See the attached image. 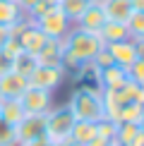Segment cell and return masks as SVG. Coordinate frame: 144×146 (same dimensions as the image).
<instances>
[{
    "instance_id": "obj_1",
    "label": "cell",
    "mask_w": 144,
    "mask_h": 146,
    "mask_svg": "<svg viewBox=\"0 0 144 146\" xmlns=\"http://www.w3.org/2000/svg\"><path fill=\"white\" fill-rule=\"evenodd\" d=\"M106 43L101 41L99 34L84 31V29H77L72 24V29L63 36V65L65 70H77L82 62H89L94 60V55L101 50Z\"/></svg>"
},
{
    "instance_id": "obj_2",
    "label": "cell",
    "mask_w": 144,
    "mask_h": 146,
    "mask_svg": "<svg viewBox=\"0 0 144 146\" xmlns=\"http://www.w3.org/2000/svg\"><path fill=\"white\" fill-rule=\"evenodd\" d=\"M67 110L75 115V120L99 122L101 117H106V115H103V98H101V89H99V86L79 84V86L70 94Z\"/></svg>"
},
{
    "instance_id": "obj_3",
    "label": "cell",
    "mask_w": 144,
    "mask_h": 146,
    "mask_svg": "<svg viewBox=\"0 0 144 146\" xmlns=\"http://www.w3.org/2000/svg\"><path fill=\"white\" fill-rule=\"evenodd\" d=\"M72 127H75V115L67 110V106L51 108L46 113V139L53 144L70 141Z\"/></svg>"
},
{
    "instance_id": "obj_4",
    "label": "cell",
    "mask_w": 144,
    "mask_h": 146,
    "mask_svg": "<svg viewBox=\"0 0 144 146\" xmlns=\"http://www.w3.org/2000/svg\"><path fill=\"white\" fill-rule=\"evenodd\" d=\"M22 110L24 115H46L53 108V91L39 89V86H29L19 96Z\"/></svg>"
},
{
    "instance_id": "obj_5",
    "label": "cell",
    "mask_w": 144,
    "mask_h": 146,
    "mask_svg": "<svg viewBox=\"0 0 144 146\" xmlns=\"http://www.w3.org/2000/svg\"><path fill=\"white\" fill-rule=\"evenodd\" d=\"M34 24H36V29H39L43 36H48V38H63V36L72 29L70 19L63 15V12H60L58 5H55L53 10H48L43 17H39Z\"/></svg>"
},
{
    "instance_id": "obj_6",
    "label": "cell",
    "mask_w": 144,
    "mask_h": 146,
    "mask_svg": "<svg viewBox=\"0 0 144 146\" xmlns=\"http://www.w3.org/2000/svg\"><path fill=\"white\" fill-rule=\"evenodd\" d=\"M17 146H27L46 137V115H24L22 122L15 127Z\"/></svg>"
},
{
    "instance_id": "obj_7",
    "label": "cell",
    "mask_w": 144,
    "mask_h": 146,
    "mask_svg": "<svg viewBox=\"0 0 144 146\" xmlns=\"http://www.w3.org/2000/svg\"><path fill=\"white\" fill-rule=\"evenodd\" d=\"M65 70L63 65H39L34 74L29 77V86H39L46 91H55L65 82Z\"/></svg>"
},
{
    "instance_id": "obj_8",
    "label": "cell",
    "mask_w": 144,
    "mask_h": 146,
    "mask_svg": "<svg viewBox=\"0 0 144 146\" xmlns=\"http://www.w3.org/2000/svg\"><path fill=\"white\" fill-rule=\"evenodd\" d=\"M103 24H106L103 10H101L99 0H91V5L82 12V17L75 22V27H77V29H84V31H91V34H99Z\"/></svg>"
},
{
    "instance_id": "obj_9",
    "label": "cell",
    "mask_w": 144,
    "mask_h": 146,
    "mask_svg": "<svg viewBox=\"0 0 144 146\" xmlns=\"http://www.w3.org/2000/svg\"><path fill=\"white\" fill-rule=\"evenodd\" d=\"M127 82H130L127 70H125V67H118V65H111V67L101 70V74H99V89H101V91L123 89Z\"/></svg>"
},
{
    "instance_id": "obj_10",
    "label": "cell",
    "mask_w": 144,
    "mask_h": 146,
    "mask_svg": "<svg viewBox=\"0 0 144 146\" xmlns=\"http://www.w3.org/2000/svg\"><path fill=\"white\" fill-rule=\"evenodd\" d=\"M106 50L111 53L113 58V65H118V67H125L127 70L132 62L137 60V53H135V41L127 38V41H118V43H108Z\"/></svg>"
},
{
    "instance_id": "obj_11",
    "label": "cell",
    "mask_w": 144,
    "mask_h": 146,
    "mask_svg": "<svg viewBox=\"0 0 144 146\" xmlns=\"http://www.w3.org/2000/svg\"><path fill=\"white\" fill-rule=\"evenodd\" d=\"M101 10H103L108 22H123L127 24V19L132 17V3L130 0H99Z\"/></svg>"
},
{
    "instance_id": "obj_12",
    "label": "cell",
    "mask_w": 144,
    "mask_h": 146,
    "mask_svg": "<svg viewBox=\"0 0 144 146\" xmlns=\"http://www.w3.org/2000/svg\"><path fill=\"white\" fill-rule=\"evenodd\" d=\"M27 89H29V79L17 74V72H7V74L0 77V94H3V98H19Z\"/></svg>"
},
{
    "instance_id": "obj_13",
    "label": "cell",
    "mask_w": 144,
    "mask_h": 146,
    "mask_svg": "<svg viewBox=\"0 0 144 146\" xmlns=\"http://www.w3.org/2000/svg\"><path fill=\"white\" fill-rule=\"evenodd\" d=\"M39 65H60L63 60V38H48L46 46L39 50Z\"/></svg>"
},
{
    "instance_id": "obj_14",
    "label": "cell",
    "mask_w": 144,
    "mask_h": 146,
    "mask_svg": "<svg viewBox=\"0 0 144 146\" xmlns=\"http://www.w3.org/2000/svg\"><path fill=\"white\" fill-rule=\"evenodd\" d=\"M101 41L108 46V43H118V41H127L130 38V31H127V24H123V22H108L101 27Z\"/></svg>"
},
{
    "instance_id": "obj_15",
    "label": "cell",
    "mask_w": 144,
    "mask_h": 146,
    "mask_svg": "<svg viewBox=\"0 0 144 146\" xmlns=\"http://www.w3.org/2000/svg\"><path fill=\"white\" fill-rule=\"evenodd\" d=\"M24 117V110H22V103L19 98H3L0 103V120L7 122L10 127H17Z\"/></svg>"
},
{
    "instance_id": "obj_16",
    "label": "cell",
    "mask_w": 144,
    "mask_h": 146,
    "mask_svg": "<svg viewBox=\"0 0 144 146\" xmlns=\"http://www.w3.org/2000/svg\"><path fill=\"white\" fill-rule=\"evenodd\" d=\"M96 137V122H89V120H75V127H72L70 141L77 146H87L91 139Z\"/></svg>"
},
{
    "instance_id": "obj_17",
    "label": "cell",
    "mask_w": 144,
    "mask_h": 146,
    "mask_svg": "<svg viewBox=\"0 0 144 146\" xmlns=\"http://www.w3.org/2000/svg\"><path fill=\"white\" fill-rule=\"evenodd\" d=\"M22 19H27V15L19 10V5H17L15 0H0V24H3V27L12 29Z\"/></svg>"
},
{
    "instance_id": "obj_18",
    "label": "cell",
    "mask_w": 144,
    "mask_h": 146,
    "mask_svg": "<svg viewBox=\"0 0 144 146\" xmlns=\"http://www.w3.org/2000/svg\"><path fill=\"white\" fill-rule=\"evenodd\" d=\"M39 67V60H36V55H29V53H19V55H15L12 58V72H17V74H22V77H31L34 74V70Z\"/></svg>"
},
{
    "instance_id": "obj_19",
    "label": "cell",
    "mask_w": 144,
    "mask_h": 146,
    "mask_svg": "<svg viewBox=\"0 0 144 146\" xmlns=\"http://www.w3.org/2000/svg\"><path fill=\"white\" fill-rule=\"evenodd\" d=\"M91 5V0H58V7L65 17L70 19V24H75L82 17V12Z\"/></svg>"
},
{
    "instance_id": "obj_20",
    "label": "cell",
    "mask_w": 144,
    "mask_h": 146,
    "mask_svg": "<svg viewBox=\"0 0 144 146\" xmlns=\"http://www.w3.org/2000/svg\"><path fill=\"white\" fill-rule=\"evenodd\" d=\"M142 113H144V106H142V103H137V101H132V103H127V106H123L118 122H132V125H139Z\"/></svg>"
},
{
    "instance_id": "obj_21",
    "label": "cell",
    "mask_w": 144,
    "mask_h": 146,
    "mask_svg": "<svg viewBox=\"0 0 144 146\" xmlns=\"http://www.w3.org/2000/svg\"><path fill=\"white\" fill-rule=\"evenodd\" d=\"M127 31L132 41L144 38V12H132V17L127 19Z\"/></svg>"
},
{
    "instance_id": "obj_22",
    "label": "cell",
    "mask_w": 144,
    "mask_h": 146,
    "mask_svg": "<svg viewBox=\"0 0 144 146\" xmlns=\"http://www.w3.org/2000/svg\"><path fill=\"white\" fill-rule=\"evenodd\" d=\"M58 5V0H36V3L31 5V10L27 12V19L29 22H36L39 19V17H43L48 10H53Z\"/></svg>"
},
{
    "instance_id": "obj_23",
    "label": "cell",
    "mask_w": 144,
    "mask_h": 146,
    "mask_svg": "<svg viewBox=\"0 0 144 146\" xmlns=\"http://www.w3.org/2000/svg\"><path fill=\"white\" fill-rule=\"evenodd\" d=\"M115 132H118V122H115V120L101 117L99 122H96V134L108 139V141H115Z\"/></svg>"
},
{
    "instance_id": "obj_24",
    "label": "cell",
    "mask_w": 144,
    "mask_h": 146,
    "mask_svg": "<svg viewBox=\"0 0 144 146\" xmlns=\"http://www.w3.org/2000/svg\"><path fill=\"white\" fill-rule=\"evenodd\" d=\"M127 74H130V82L137 84V86H144V62L142 60H135V62L127 67Z\"/></svg>"
},
{
    "instance_id": "obj_25",
    "label": "cell",
    "mask_w": 144,
    "mask_h": 146,
    "mask_svg": "<svg viewBox=\"0 0 144 146\" xmlns=\"http://www.w3.org/2000/svg\"><path fill=\"white\" fill-rule=\"evenodd\" d=\"M0 146H17L15 127H10L7 122H3V120H0Z\"/></svg>"
},
{
    "instance_id": "obj_26",
    "label": "cell",
    "mask_w": 144,
    "mask_h": 146,
    "mask_svg": "<svg viewBox=\"0 0 144 146\" xmlns=\"http://www.w3.org/2000/svg\"><path fill=\"white\" fill-rule=\"evenodd\" d=\"M3 50L7 53L10 58H15V55H19V53H22V46H19V41H17L15 36H12V38L7 41V43H5V48H3Z\"/></svg>"
},
{
    "instance_id": "obj_27",
    "label": "cell",
    "mask_w": 144,
    "mask_h": 146,
    "mask_svg": "<svg viewBox=\"0 0 144 146\" xmlns=\"http://www.w3.org/2000/svg\"><path fill=\"white\" fill-rule=\"evenodd\" d=\"M7 72H12V58L5 50H0V77L7 74Z\"/></svg>"
},
{
    "instance_id": "obj_28",
    "label": "cell",
    "mask_w": 144,
    "mask_h": 146,
    "mask_svg": "<svg viewBox=\"0 0 144 146\" xmlns=\"http://www.w3.org/2000/svg\"><path fill=\"white\" fill-rule=\"evenodd\" d=\"M10 38H12V31H10V27H3V24H0V50L5 48V43H7Z\"/></svg>"
},
{
    "instance_id": "obj_29",
    "label": "cell",
    "mask_w": 144,
    "mask_h": 146,
    "mask_svg": "<svg viewBox=\"0 0 144 146\" xmlns=\"http://www.w3.org/2000/svg\"><path fill=\"white\" fill-rule=\"evenodd\" d=\"M135 53H137V60L144 62V38H137L135 41Z\"/></svg>"
},
{
    "instance_id": "obj_30",
    "label": "cell",
    "mask_w": 144,
    "mask_h": 146,
    "mask_svg": "<svg viewBox=\"0 0 144 146\" xmlns=\"http://www.w3.org/2000/svg\"><path fill=\"white\" fill-rule=\"evenodd\" d=\"M87 146H113V141H108V139H103V137H99V134H96V137H94Z\"/></svg>"
},
{
    "instance_id": "obj_31",
    "label": "cell",
    "mask_w": 144,
    "mask_h": 146,
    "mask_svg": "<svg viewBox=\"0 0 144 146\" xmlns=\"http://www.w3.org/2000/svg\"><path fill=\"white\" fill-rule=\"evenodd\" d=\"M15 3H17V5H19V10L24 12V15H27V12H29V10H31V5L36 3V0H15Z\"/></svg>"
},
{
    "instance_id": "obj_32",
    "label": "cell",
    "mask_w": 144,
    "mask_h": 146,
    "mask_svg": "<svg viewBox=\"0 0 144 146\" xmlns=\"http://www.w3.org/2000/svg\"><path fill=\"white\" fill-rule=\"evenodd\" d=\"M27 146H55V144L48 141V139L43 137V139H39V141H31V144H27Z\"/></svg>"
},
{
    "instance_id": "obj_33",
    "label": "cell",
    "mask_w": 144,
    "mask_h": 146,
    "mask_svg": "<svg viewBox=\"0 0 144 146\" xmlns=\"http://www.w3.org/2000/svg\"><path fill=\"white\" fill-rule=\"evenodd\" d=\"M132 3V10L135 12H144V0H130Z\"/></svg>"
},
{
    "instance_id": "obj_34",
    "label": "cell",
    "mask_w": 144,
    "mask_h": 146,
    "mask_svg": "<svg viewBox=\"0 0 144 146\" xmlns=\"http://www.w3.org/2000/svg\"><path fill=\"white\" fill-rule=\"evenodd\" d=\"M55 146H77V144H72V141H63V144H55Z\"/></svg>"
},
{
    "instance_id": "obj_35",
    "label": "cell",
    "mask_w": 144,
    "mask_h": 146,
    "mask_svg": "<svg viewBox=\"0 0 144 146\" xmlns=\"http://www.w3.org/2000/svg\"><path fill=\"white\" fill-rule=\"evenodd\" d=\"M139 129L144 132V113H142V120H139Z\"/></svg>"
},
{
    "instance_id": "obj_36",
    "label": "cell",
    "mask_w": 144,
    "mask_h": 146,
    "mask_svg": "<svg viewBox=\"0 0 144 146\" xmlns=\"http://www.w3.org/2000/svg\"><path fill=\"white\" fill-rule=\"evenodd\" d=\"M113 146H125V144H118V141H113Z\"/></svg>"
},
{
    "instance_id": "obj_37",
    "label": "cell",
    "mask_w": 144,
    "mask_h": 146,
    "mask_svg": "<svg viewBox=\"0 0 144 146\" xmlns=\"http://www.w3.org/2000/svg\"><path fill=\"white\" fill-rule=\"evenodd\" d=\"M0 103H3V94H0Z\"/></svg>"
}]
</instances>
